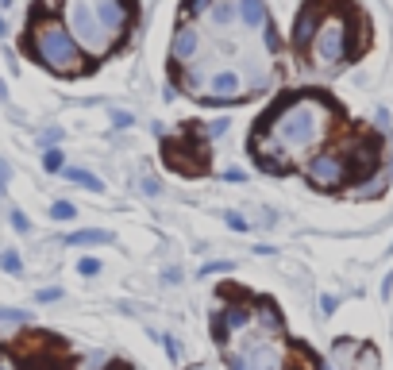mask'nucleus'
Instances as JSON below:
<instances>
[{"label":"nucleus","instance_id":"nucleus-13","mask_svg":"<svg viewBox=\"0 0 393 370\" xmlns=\"http://www.w3.org/2000/svg\"><path fill=\"white\" fill-rule=\"evenodd\" d=\"M66 177H69V182H81L85 189H104V185H100V177L89 174V170H66Z\"/></svg>","mask_w":393,"mask_h":370},{"label":"nucleus","instance_id":"nucleus-5","mask_svg":"<svg viewBox=\"0 0 393 370\" xmlns=\"http://www.w3.org/2000/svg\"><path fill=\"white\" fill-rule=\"evenodd\" d=\"M305 174L313 185H320V189H335V185L347 182V162L344 155H316L313 162L305 166Z\"/></svg>","mask_w":393,"mask_h":370},{"label":"nucleus","instance_id":"nucleus-18","mask_svg":"<svg viewBox=\"0 0 393 370\" xmlns=\"http://www.w3.org/2000/svg\"><path fill=\"white\" fill-rule=\"evenodd\" d=\"M12 228H16V232H27V220H23L20 213H12Z\"/></svg>","mask_w":393,"mask_h":370},{"label":"nucleus","instance_id":"nucleus-12","mask_svg":"<svg viewBox=\"0 0 393 370\" xmlns=\"http://www.w3.org/2000/svg\"><path fill=\"white\" fill-rule=\"evenodd\" d=\"M66 243H112V232H100V228H89V232H74Z\"/></svg>","mask_w":393,"mask_h":370},{"label":"nucleus","instance_id":"nucleus-10","mask_svg":"<svg viewBox=\"0 0 393 370\" xmlns=\"http://www.w3.org/2000/svg\"><path fill=\"white\" fill-rule=\"evenodd\" d=\"M236 8H239V23H243L251 35H258L262 28H270V12H266L262 0H236Z\"/></svg>","mask_w":393,"mask_h":370},{"label":"nucleus","instance_id":"nucleus-15","mask_svg":"<svg viewBox=\"0 0 393 370\" xmlns=\"http://www.w3.org/2000/svg\"><path fill=\"white\" fill-rule=\"evenodd\" d=\"M50 216H58V220H69V216H74V205H69V201H58V205L50 208Z\"/></svg>","mask_w":393,"mask_h":370},{"label":"nucleus","instance_id":"nucleus-16","mask_svg":"<svg viewBox=\"0 0 393 370\" xmlns=\"http://www.w3.org/2000/svg\"><path fill=\"white\" fill-rule=\"evenodd\" d=\"M78 270H81V274H100V263H97V259H81Z\"/></svg>","mask_w":393,"mask_h":370},{"label":"nucleus","instance_id":"nucleus-11","mask_svg":"<svg viewBox=\"0 0 393 370\" xmlns=\"http://www.w3.org/2000/svg\"><path fill=\"white\" fill-rule=\"evenodd\" d=\"M247 370H282V351L274 343H255L247 351Z\"/></svg>","mask_w":393,"mask_h":370},{"label":"nucleus","instance_id":"nucleus-14","mask_svg":"<svg viewBox=\"0 0 393 370\" xmlns=\"http://www.w3.org/2000/svg\"><path fill=\"white\" fill-rule=\"evenodd\" d=\"M43 166H47L50 174H58V170H62V151H47V158H43Z\"/></svg>","mask_w":393,"mask_h":370},{"label":"nucleus","instance_id":"nucleus-8","mask_svg":"<svg viewBox=\"0 0 393 370\" xmlns=\"http://www.w3.org/2000/svg\"><path fill=\"white\" fill-rule=\"evenodd\" d=\"M201 16H205L208 20V28H216L220 35H224V31H232L239 23V8H236V0H212V4H208L205 12H201Z\"/></svg>","mask_w":393,"mask_h":370},{"label":"nucleus","instance_id":"nucleus-9","mask_svg":"<svg viewBox=\"0 0 393 370\" xmlns=\"http://www.w3.org/2000/svg\"><path fill=\"white\" fill-rule=\"evenodd\" d=\"M247 324H251V309H224L220 312V320H212V336H216V340H232V336H236L239 328H247Z\"/></svg>","mask_w":393,"mask_h":370},{"label":"nucleus","instance_id":"nucleus-22","mask_svg":"<svg viewBox=\"0 0 393 370\" xmlns=\"http://www.w3.org/2000/svg\"><path fill=\"white\" fill-rule=\"evenodd\" d=\"M4 31H8V28H4V20H0V35H4Z\"/></svg>","mask_w":393,"mask_h":370},{"label":"nucleus","instance_id":"nucleus-3","mask_svg":"<svg viewBox=\"0 0 393 370\" xmlns=\"http://www.w3.org/2000/svg\"><path fill=\"white\" fill-rule=\"evenodd\" d=\"M69 35L78 39V47H85L97 58L116 47V35L97 20V12L89 8L85 0H69Z\"/></svg>","mask_w":393,"mask_h":370},{"label":"nucleus","instance_id":"nucleus-1","mask_svg":"<svg viewBox=\"0 0 393 370\" xmlns=\"http://www.w3.org/2000/svg\"><path fill=\"white\" fill-rule=\"evenodd\" d=\"M328 120H332V105L320 97H293L285 100L278 112L262 120V131L282 146L285 155H293V151H308L324 139L328 131Z\"/></svg>","mask_w":393,"mask_h":370},{"label":"nucleus","instance_id":"nucleus-7","mask_svg":"<svg viewBox=\"0 0 393 370\" xmlns=\"http://www.w3.org/2000/svg\"><path fill=\"white\" fill-rule=\"evenodd\" d=\"M201 50V31L193 28V23H181V28L174 31V43H170V62H189Z\"/></svg>","mask_w":393,"mask_h":370},{"label":"nucleus","instance_id":"nucleus-17","mask_svg":"<svg viewBox=\"0 0 393 370\" xmlns=\"http://www.w3.org/2000/svg\"><path fill=\"white\" fill-rule=\"evenodd\" d=\"M4 270H12V274L20 270V254H4Z\"/></svg>","mask_w":393,"mask_h":370},{"label":"nucleus","instance_id":"nucleus-2","mask_svg":"<svg viewBox=\"0 0 393 370\" xmlns=\"http://www.w3.org/2000/svg\"><path fill=\"white\" fill-rule=\"evenodd\" d=\"M35 54H39L50 69H62V74H78L81 69L78 39L69 35V28H62V23L50 20V16H43V20L35 23Z\"/></svg>","mask_w":393,"mask_h":370},{"label":"nucleus","instance_id":"nucleus-20","mask_svg":"<svg viewBox=\"0 0 393 370\" xmlns=\"http://www.w3.org/2000/svg\"><path fill=\"white\" fill-rule=\"evenodd\" d=\"M208 131H212V135H224V131H227V120H216V124L208 127Z\"/></svg>","mask_w":393,"mask_h":370},{"label":"nucleus","instance_id":"nucleus-4","mask_svg":"<svg viewBox=\"0 0 393 370\" xmlns=\"http://www.w3.org/2000/svg\"><path fill=\"white\" fill-rule=\"evenodd\" d=\"M347 54H351V28H347V20L344 16L320 20V28L313 35V62L316 66H339V62H347Z\"/></svg>","mask_w":393,"mask_h":370},{"label":"nucleus","instance_id":"nucleus-23","mask_svg":"<svg viewBox=\"0 0 393 370\" xmlns=\"http://www.w3.org/2000/svg\"><path fill=\"white\" fill-rule=\"evenodd\" d=\"M196 370H208V367H196Z\"/></svg>","mask_w":393,"mask_h":370},{"label":"nucleus","instance_id":"nucleus-19","mask_svg":"<svg viewBox=\"0 0 393 370\" xmlns=\"http://www.w3.org/2000/svg\"><path fill=\"white\" fill-rule=\"evenodd\" d=\"M58 297H62L58 290H43V293H39V301H58Z\"/></svg>","mask_w":393,"mask_h":370},{"label":"nucleus","instance_id":"nucleus-6","mask_svg":"<svg viewBox=\"0 0 393 370\" xmlns=\"http://www.w3.org/2000/svg\"><path fill=\"white\" fill-rule=\"evenodd\" d=\"M243 93V74L239 69H216L212 78L205 81V100H236Z\"/></svg>","mask_w":393,"mask_h":370},{"label":"nucleus","instance_id":"nucleus-21","mask_svg":"<svg viewBox=\"0 0 393 370\" xmlns=\"http://www.w3.org/2000/svg\"><path fill=\"white\" fill-rule=\"evenodd\" d=\"M4 185H8V166L0 162V189H4Z\"/></svg>","mask_w":393,"mask_h":370}]
</instances>
